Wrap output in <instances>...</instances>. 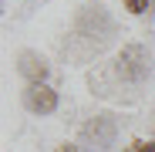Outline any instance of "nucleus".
<instances>
[{
	"label": "nucleus",
	"mask_w": 155,
	"mask_h": 152,
	"mask_svg": "<svg viewBox=\"0 0 155 152\" xmlns=\"http://www.w3.org/2000/svg\"><path fill=\"white\" fill-rule=\"evenodd\" d=\"M152 58H148V51L142 47V44H125L121 47V54H118V74L125 81H145L148 78V64Z\"/></svg>",
	"instance_id": "obj_1"
},
{
	"label": "nucleus",
	"mask_w": 155,
	"mask_h": 152,
	"mask_svg": "<svg viewBox=\"0 0 155 152\" xmlns=\"http://www.w3.org/2000/svg\"><path fill=\"white\" fill-rule=\"evenodd\" d=\"M24 105H27L34 115H51V112L58 108V91L47 88L44 81L41 85H31L27 91H24Z\"/></svg>",
	"instance_id": "obj_2"
},
{
	"label": "nucleus",
	"mask_w": 155,
	"mask_h": 152,
	"mask_svg": "<svg viewBox=\"0 0 155 152\" xmlns=\"http://www.w3.org/2000/svg\"><path fill=\"white\" fill-rule=\"evenodd\" d=\"M84 139L94 142V149H108L111 139H115V122L111 118H94L88 129H84Z\"/></svg>",
	"instance_id": "obj_3"
},
{
	"label": "nucleus",
	"mask_w": 155,
	"mask_h": 152,
	"mask_svg": "<svg viewBox=\"0 0 155 152\" xmlns=\"http://www.w3.org/2000/svg\"><path fill=\"white\" fill-rule=\"evenodd\" d=\"M20 74H27V78H31V85H41V81L47 78V64H44L37 54L24 51V54H20Z\"/></svg>",
	"instance_id": "obj_4"
},
{
	"label": "nucleus",
	"mask_w": 155,
	"mask_h": 152,
	"mask_svg": "<svg viewBox=\"0 0 155 152\" xmlns=\"http://www.w3.org/2000/svg\"><path fill=\"white\" fill-rule=\"evenodd\" d=\"M152 7V0H125V10H132V14H145Z\"/></svg>",
	"instance_id": "obj_5"
},
{
	"label": "nucleus",
	"mask_w": 155,
	"mask_h": 152,
	"mask_svg": "<svg viewBox=\"0 0 155 152\" xmlns=\"http://www.w3.org/2000/svg\"><path fill=\"white\" fill-rule=\"evenodd\" d=\"M128 152H155V145H145V142H132Z\"/></svg>",
	"instance_id": "obj_6"
}]
</instances>
